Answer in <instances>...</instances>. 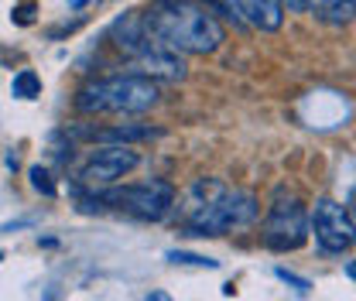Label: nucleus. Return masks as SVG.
Wrapping results in <instances>:
<instances>
[{"mask_svg": "<svg viewBox=\"0 0 356 301\" xmlns=\"http://www.w3.org/2000/svg\"><path fill=\"white\" fill-rule=\"evenodd\" d=\"M274 274H277V277H281L284 284H291V288H295L298 295H309V288H312V284H309V281H305V277H298L295 270H288V267H277Z\"/></svg>", "mask_w": 356, "mask_h": 301, "instance_id": "16", "label": "nucleus"}, {"mask_svg": "<svg viewBox=\"0 0 356 301\" xmlns=\"http://www.w3.org/2000/svg\"><path fill=\"white\" fill-rule=\"evenodd\" d=\"M312 233L322 254H346L356 247V215L336 199H318L312 206Z\"/></svg>", "mask_w": 356, "mask_h": 301, "instance_id": "6", "label": "nucleus"}, {"mask_svg": "<svg viewBox=\"0 0 356 301\" xmlns=\"http://www.w3.org/2000/svg\"><path fill=\"white\" fill-rule=\"evenodd\" d=\"M243 24L250 28H261V31H277L281 21H284V7L277 0H233Z\"/></svg>", "mask_w": 356, "mask_h": 301, "instance_id": "10", "label": "nucleus"}, {"mask_svg": "<svg viewBox=\"0 0 356 301\" xmlns=\"http://www.w3.org/2000/svg\"><path fill=\"white\" fill-rule=\"evenodd\" d=\"M10 92H14L17 99H35V96L42 92V79H38V72L21 69V72L14 76V83H10Z\"/></svg>", "mask_w": 356, "mask_h": 301, "instance_id": "12", "label": "nucleus"}, {"mask_svg": "<svg viewBox=\"0 0 356 301\" xmlns=\"http://www.w3.org/2000/svg\"><path fill=\"white\" fill-rule=\"evenodd\" d=\"M312 10L325 24H350L356 17V0H312Z\"/></svg>", "mask_w": 356, "mask_h": 301, "instance_id": "11", "label": "nucleus"}, {"mask_svg": "<svg viewBox=\"0 0 356 301\" xmlns=\"http://www.w3.org/2000/svg\"><path fill=\"white\" fill-rule=\"evenodd\" d=\"M165 257H168V263H175V267H202V270H216L220 267V260L202 257V254H188V250H168Z\"/></svg>", "mask_w": 356, "mask_h": 301, "instance_id": "14", "label": "nucleus"}, {"mask_svg": "<svg viewBox=\"0 0 356 301\" xmlns=\"http://www.w3.org/2000/svg\"><path fill=\"white\" fill-rule=\"evenodd\" d=\"M158 83L140 76V72H120L110 79H96L86 83L76 96V110L79 113H147L151 106H158Z\"/></svg>", "mask_w": 356, "mask_h": 301, "instance_id": "2", "label": "nucleus"}, {"mask_svg": "<svg viewBox=\"0 0 356 301\" xmlns=\"http://www.w3.org/2000/svg\"><path fill=\"white\" fill-rule=\"evenodd\" d=\"M3 165H7V172H17V154L7 151V154H3Z\"/></svg>", "mask_w": 356, "mask_h": 301, "instance_id": "19", "label": "nucleus"}, {"mask_svg": "<svg viewBox=\"0 0 356 301\" xmlns=\"http://www.w3.org/2000/svg\"><path fill=\"white\" fill-rule=\"evenodd\" d=\"M144 21L154 42L185 55H209L226 38V28L216 21V14L192 0H154L144 10Z\"/></svg>", "mask_w": 356, "mask_h": 301, "instance_id": "1", "label": "nucleus"}, {"mask_svg": "<svg viewBox=\"0 0 356 301\" xmlns=\"http://www.w3.org/2000/svg\"><path fill=\"white\" fill-rule=\"evenodd\" d=\"M72 137L79 140H99V144H140L151 137H161V127H147V124H113V127H76Z\"/></svg>", "mask_w": 356, "mask_h": 301, "instance_id": "9", "label": "nucleus"}, {"mask_svg": "<svg viewBox=\"0 0 356 301\" xmlns=\"http://www.w3.org/2000/svg\"><path fill=\"white\" fill-rule=\"evenodd\" d=\"M202 7H209L213 14H226L229 21H236V24H243V17H240V10H236V3L233 0H199Z\"/></svg>", "mask_w": 356, "mask_h": 301, "instance_id": "15", "label": "nucleus"}, {"mask_svg": "<svg viewBox=\"0 0 356 301\" xmlns=\"http://www.w3.org/2000/svg\"><path fill=\"white\" fill-rule=\"evenodd\" d=\"M257 213H261L257 195L243 188H226L202 206H178L181 229L188 236H222L229 229H243L257 219Z\"/></svg>", "mask_w": 356, "mask_h": 301, "instance_id": "3", "label": "nucleus"}, {"mask_svg": "<svg viewBox=\"0 0 356 301\" xmlns=\"http://www.w3.org/2000/svg\"><path fill=\"white\" fill-rule=\"evenodd\" d=\"M353 215H356V206H353Z\"/></svg>", "mask_w": 356, "mask_h": 301, "instance_id": "22", "label": "nucleus"}, {"mask_svg": "<svg viewBox=\"0 0 356 301\" xmlns=\"http://www.w3.org/2000/svg\"><path fill=\"white\" fill-rule=\"evenodd\" d=\"M346 274H350V277L356 281V260H350V263H346Z\"/></svg>", "mask_w": 356, "mask_h": 301, "instance_id": "21", "label": "nucleus"}, {"mask_svg": "<svg viewBox=\"0 0 356 301\" xmlns=\"http://www.w3.org/2000/svg\"><path fill=\"white\" fill-rule=\"evenodd\" d=\"M28 181H31V188H35L38 195H44V199H55V192H58L55 178H51V172H48L44 165H31V168H28Z\"/></svg>", "mask_w": 356, "mask_h": 301, "instance_id": "13", "label": "nucleus"}, {"mask_svg": "<svg viewBox=\"0 0 356 301\" xmlns=\"http://www.w3.org/2000/svg\"><path fill=\"white\" fill-rule=\"evenodd\" d=\"M99 202L134 215V219L158 222L175 209V185L165 181V178H147V181H134L124 188H106L99 195Z\"/></svg>", "mask_w": 356, "mask_h": 301, "instance_id": "5", "label": "nucleus"}, {"mask_svg": "<svg viewBox=\"0 0 356 301\" xmlns=\"http://www.w3.org/2000/svg\"><path fill=\"white\" fill-rule=\"evenodd\" d=\"M312 233V213L295 192L277 188L274 202L267 206L264 215V243L274 254H288V250H302Z\"/></svg>", "mask_w": 356, "mask_h": 301, "instance_id": "4", "label": "nucleus"}, {"mask_svg": "<svg viewBox=\"0 0 356 301\" xmlns=\"http://www.w3.org/2000/svg\"><path fill=\"white\" fill-rule=\"evenodd\" d=\"M144 301H172V298H168L165 291H151V295H147V298H144Z\"/></svg>", "mask_w": 356, "mask_h": 301, "instance_id": "20", "label": "nucleus"}, {"mask_svg": "<svg viewBox=\"0 0 356 301\" xmlns=\"http://www.w3.org/2000/svg\"><path fill=\"white\" fill-rule=\"evenodd\" d=\"M185 58H181V51L175 48H165L161 42H151L137 58H134V72H140V76H147V79H165V83H178V79H185Z\"/></svg>", "mask_w": 356, "mask_h": 301, "instance_id": "8", "label": "nucleus"}, {"mask_svg": "<svg viewBox=\"0 0 356 301\" xmlns=\"http://www.w3.org/2000/svg\"><path fill=\"white\" fill-rule=\"evenodd\" d=\"M140 165V154L127 144H103L96 151H89V158L79 165V181L86 188H106L113 181H120L124 174H131Z\"/></svg>", "mask_w": 356, "mask_h": 301, "instance_id": "7", "label": "nucleus"}, {"mask_svg": "<svg viewBox=\"0 0 356 301\" xmlns=\"http://www.w3.org/2000/svg\"><path fill=\"white\" fill-rule=\"evenodd\" d=\"M284 7V14H305L312 7V0H277Z\"/></svg>", "mask_w": 356, "mask_h": 301, "instance_id": "18", "label": "nucleus"}, {"mask_svg": "<svg viewBox=\"0 0 356 301\" xmlns=\"http://www.w3.org/2000/svg\"><path fill=\"white\" fill-rule=\"evenodd\" d=\"M10 21H14V24H31V21H35V0L17 3V7L10 10Z\"/></svg>", "mask_w": 356, "mask_h": 301, "instance_id": "17", "label": "nucleus"}]
</instances>
